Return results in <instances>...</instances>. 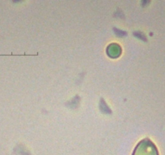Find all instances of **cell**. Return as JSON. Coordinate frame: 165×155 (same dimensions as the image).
<instances>
[{
    "instance_id": "obj_1",
    "label": "cell",
    "mask_w": 165,
    "mask_h": 155,
    "mask_svg": "<svg viewBox=\"0 0 165 155\" xmlns=\"http://www.w3.org/2000/svg\"><path fill=\"white\" fill-rule=\"evenodd\" d=\"M133 155H159L157 148L150 139H143L137 145Z\"/></svg>"
},
{
    "instance_id": "obj_2",
    "label": "cell",
    "mask_w": 165,
    "mask_h": 155,
    "mask_svg": "<svg viewBox=\"0 0 165 155\" xmlns=\"http://www.w3.org/2000/svg\"><path fill=\"white\" fill-rule=\"evenodd\" d=\"M107 53L110 58H116L122 53V48L117 44H111L107 48Z\"/></svg>"
}]
</instances>
